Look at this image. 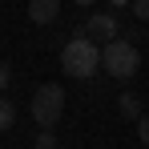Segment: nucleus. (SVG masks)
I'll return each mask as SVG.
<instances>
[{"label":"nucleus","instance_id":"ddd939ff","mask_svg":"<svg viewBox=\"0 0 149 149\" xmlns=\"http://www.w3.org/2000/svg\"><path fill=\"white\" fill-rule=\"evenodd\" d=\"M77 8H93V4H97V0H73Z\"/></svg>","mask_w":149,"mask_h":149},{"label":"nucleus","instance_id":"9d476101","mask_svg":"<svg viewBox=\"0 0 149 149\" xmlns=\"http://www.w3.org/2000/svg\"><path fill=\"white\" fill-rule=\"evenodd\" d=\"M8 85H12V69H8V65L0 61V97L8 93Z\"/></svg>","mask_w":149,"mask_h":149},{"label":"nucleus","instance_id":"7ed1b4c3","mask_svg":"<svg viewBox=\"0 0 149 149\" xmlns=\"http://www.w3.org/2000/svg\"><path fill=\"white\" fill-rule=\"evenodd\" d=\"M28 109H32V121L40 125V129H56L61 125V117H65V89L61 85H40L36 93H32V101H28Z\"/></svg>","mask_w":149,"mask_h":149},{"label":"nucleus","instance_id":"0eeeda50","mask_svg":"<svg viewBox=\"0 0 149 149\" xmlns=\"http://www.w3.org/2000/svg\"><path fill=\"white\" fill-rule=\"evenodd\" d=\"M12 125H16V105L8 97H0V133H8Z\"/></svg>","mask_w":149,"mask_h":149},{"label":"nucleus","instance_id":"423d86ee","mask_svg":"<svg viewBox=\"0 0 149 149\" xmlns=\"http://www.w3.org/2000/svg\"><path fill=\"white\" fill-rule=\"evenodd\" d=\"M117 113H121V117H129V121H141V117H145L141 97H137V93H121V97H117Z\"/></svg>","mask_w":149,"mask_h":149},{"label":"nucleus","instance_id":"6e6552de","mask_svg":"<svg viewBox=\"0 0 149 149\" xmlns=\"http://www.w3.org/2000/svg\"><path fill=\"white\" fill-rule=\"evenodd\" d=\"M32 149H61V141H56L52 129H40V137H36V145H32Z\"/></svg>","mask_w":149,"mask_h":149},{"label":"nucleus","instance_id":"20e7f679","mask_svg":"<svg viewBox=\"0 0 149 149\" xmlns=\"http://www.w3.org/2000/svg\"><path fill=\"white\" fill-rule=\"evenodd\" d=\"M81 28H85V36H93L97 45H109V40H117V36L125 32L121 20H117V12H93Z\"/></svg>","mask_w":149,"mask_h":149},{"label":"nucleus","instance_id":"f03ea898","mask_svg":"<svg viewBox=\"0 0 149 149\" xmlns=\"http://www.w3.org/2000/svg\"><path fill=\"white\" fill-rule=\"evenodd\" d=\"M101 69L113 77V81H133L141 69V52L129 36H117L109 45H101Z\"/></svg>","mask_w":149,"mask_h":149},{"label":"nucleus","instance_id":"39448f33","mask_svg":"<svg viewBox=\"0 0 149 149\" xmlns=\"http://www.w3.org/2000/svg\"><path fill=\"white\" fill-rule=\"evenodd\" d=\"M61 16V0H28V20L32 24H52Z\"/></svg>","mask_w":149,"mask_h":149},{"label":"nucleus","instance_id":"1a4fd4ad","mask_svg":"<svg viewBox=\"0 0 149 149\" xmlns=\"http://www.w3.org/2000/svg\"><path fill=\"white\" fill-rule=\"evenodd\" d=\"M129 8H133V16H137L141 24H149V0H133Z\"/></svg>","mask_w":149,"mask_h":149},{"label":"nucleus","instance_id":"9b49d317","mask_svg":"<svg viewBox=\"0 0 149 149\" xmlns=\"http://www.w3.org/2000/svg\"><path fill=\"white\" fill-rule=\"evenodd\" d=\"M137 137H141V145L149 149V113L141 117V121H137Z\"/></svg>","mask_w":149,"mask_h":149},{"label":"nucleus","instance_id":"f8f14e48","mask_svg":"<svg viewBox=\"0 0 149 149\" xmlns=\"http://www.w3.org/2000/svg\"><path fill=\"white\" fill-rule=\"evenodd\" d=\"M129 4H133V0H109V8H113V12H121V8H129Z\"/></svg>","mask_w":149,"mask_h":149},{"label":"nucleus","instance_id":"f257e3e1","mask_svg":"<svg viewBox=\"0 0 149 149\" xmlns=\"http://www.w3.org/2000/svg\"><path fill=\"white\" fill-rule=\"evenodd\" d=\"M61 69H65V77H77V81L97 77V69H101V45L93 40V36H85V28H77L73 40H65V49H61Z\"/></svg>","mask_w":149,"mask_h":149}]
</instances>
